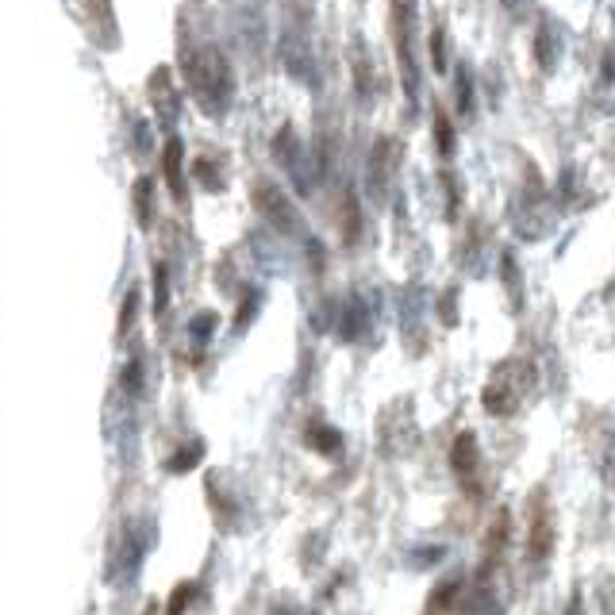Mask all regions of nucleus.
Masks as SVG:
<instances>
[{"label":"nucleus","instance_id":"nucleus-1","mask_svg":"<svg viewBox=\"0 0 615 615\" xmlns=\"http://www.w3.org/2000/svg\"><path fill=\"white\" fill-rule=\"evenodd\" d=\"M185 77L193 85L197 100L204 104V112H223L231 100V74L227 62L216 47H197L185 54Z\"/></svg>","mask_w":615,"mask_h":615},{"label":"nucleus","instance_id":"nucleus-2","mask_svg":"<svg viewBox=\"0 0 615 615\" xmlns=\"http://www.w3.org/2000/svg\"><path fill=\"white\" fill-rule=\"evenodd\" d=\"M535 389V366L523 358H508L504 366L496 369L481 393V404L489 416H512L519 412V404L527 400V393Z\"/></svg>","mask_w":615,"mask_h":615},{"label":"nucleus","instance_id":"nucleus-3","mask_svg":"<svg viewBox=\"0 0 615 615\" xmlns=\"http://www.w3.org/2000/svg\"><path fill=\"white\" fill-rule=\"evenodd\" d=\"M393 4V39L396 58H400V74H404V89L416 100V0H389Z\"/></svg>","mask_w":615,"mask_h":615},{"label":"nucleus","instance_id":"nucleus-4","mask_svg":"<svg viewBox=\"0 0 615 615\" xmlns=\"http://www.w3.org/2000/svg\"><path fill=\"white\" fill-rule=\"evenodd\" d=\"M554 542H558L554 512H550L546 496L535 492V500H531V516H527V558H531L535 566H546V558L554 554Z\"/></svg>","mask_w":615,"mask_h":615},{"label":"nucleus","instance_id":"nucleus-5","mask_svg":"<svg viewBox=\"0 0 615 615\" xmlns=\"http://www.w3.org/2000/svg\"><path fill=\"white\" fill-rule=\"evenodd\" d=\"M254 204H258V212H262V216H266L277 231H289V235L300 231V220H296L293 200L285 197L273 181H258V185H254Z\"/></svg>","mask_w":615,"mask_h":615},{"label":"nucleus","instance_id":"nucleus-6","mask_svg":"<svg viewBox=\"0 0 615 615\" xmlns=\"http://www.w3.org/2000/svg\"><path fill=\"white\" fill-rule=\"evenodd\" d=\"M469 581L466 577H446V581H439L435 585V592H431V600H427V612L423 615H462L469 612L473 604H469Z\"/></svg>","mask_w":615,"mask_h":615},{"label":"nucleus","instance_id":"nucleus-7","mask_svg":"<svg viewBox=\"0 0 615 615\" xmlns=\"http://www.w3.org/2000/svg\"><path fill=\"white\" fill-rule=\"evenodd\" d=\"M450 466L458 473V481L466 489H477V473H481V450H477V435L473 431H462L454 446H450Z\"/></svg>","mask_w":615,"mask_h":615},{"label":"nucleus","instance_id":"nucleus-8","mask_svg":"<svg viewBox=\"0 0 615 615\" xmlns=\"http://www.w3.org/2000/svg\"><path fill=\"white\" fill-rule=\"evenodd\" d=\"M181 158H185V147H181V139H177V135H170V143H166V154H162V166H166V185H170L173 197H185Z\"/></svg>","mask_w":615,"mask_h":615},{"label":"nucleus","instance_id":"nucleus-9","mask_svg":"<svg viewBox=\"0 0 615 615\" xmlns=\"http://www.w3.org/2000/svg\"><path fill=\"white\" fill-rule=\"evenodd\" d=\"M131 200H135V223L147 231L150 223H154V181L139 177L135 189H131Z\"/></svg>","mask_w":615,"mask_h":615},{"label":"nucleus","instance_id":"nucleus-10","mask_svg":"<svg viewBox=\"0 0 615 615\" xmlns=\"http://www.w3.org/2000/svg\"><path fill=\"white\" fill-rule=\"evenodd\" d=\"M304 443L331 458V454H339V450H343V435H339L331 423H312V427H308V435H304Z\"/></svg>","mask_w":615,"mask_h":615},{"label":"nucleus","instance_id":"nucleus-11","mask_svg":"<svg viewBox=\"0 0 615 615\" xmlns=\"http://www.w3.org/2000/svg\"><path fill=\"white\" fill-rule=\"evenodd\" d=\"M166 81H170V70H154V81H150V97H154V104H158L162 120L173 123V116H177V104H173V97L166 93Z\"/></svg>","mask_w":615,"mask_h":615},{"label":"nucleus","instance_id":"nucleus-12","mask_svg":"<svg viewBox=\"0 0 615 615\" xmlns=\"http://www.w3.org/2000/svg\"><path fill=\"white\" fill-rule=\"evenodd\" d=\"M535 54H539L542 70H554V54H558V43H554V27H550V20H542L539 35H535Z\"/></svg>","mask_w":615,"mask_h":615},{"label":"nucleus","instance_id":"nucleus-13","mask_svg":"<svg viewBox=\"0 0 615 615\" xmlns=\"http://www.w3.org/2000/svg\"><path fill=\"white\" fill-rule=\"evenodd\" d=\"M200 454H204V446H200V443L185 446V450H177L170 462H166V469H170V473H189V469L200 462Z\"/></svg>","mask_w":615,"mask_h":615},{"label":"nucleus","instance_id":"nucleus-14","mask_svg":"<svg viewBox=\"0 0 615 615\" xmlns=\"http://www.w3.org/2000/svg\"><path fill=\"white\" fill-rule=\"evenodd\" d=\"M435 143H439V154H443V158L454 154V127H450V116H446V112H435Z\"/></svg>","mask_w":615,"mask_h":615},{"label":"nucleus","instance_id":"nucleus-15","mask_svg":"<svg viewBox=\"0 0 615 615\" xmlns=\"http://www.w3.org/2000/svg\"><path fill=\"white\" fill-rule=\"evenodd\" d=\"M197 596V585L193 581H185V585H177L170 596V608H166V615H185V608H189V600Z\"/></svg>","mask_w":615,"mask_h":615},{"label":"nucleus","instance_id":"nucleus-16","mask_svg":"<svg viewBox=\"0 0 615 615\" xmlns=\"http://www.w3.org/2000/svg\"><path fill=\"white\" fill-rule=\"evenodd\" d=\"M197 181L204 185V189H212V193H223L220 170H216V162H208V158H200L197 162Z\"/></svg>","mask_w":615,"mask_h":615},{"label":"nucleus","instance_id":"nucleus-17","mask_svg":"<svg viewBox=\"0 0 615 615\" xmlns=\"http://www.w3.org/2000/svg\"><path fill=\"white\" fill-rule=\"evenodd\" d=\"M166 300H170V289H166V266H154V312H158V316L166 312Z\"/></svg>","mask_w":615,"mask_h":615},{"label":"nucleus","instance_id":"nucleus-18","mask_svg":"<svg viewBox=\"0 0 615 615\" xmlns=\"http://www.w3.org/2000/svg\"><path fill=\"white\" fill-rule=\"evenodd\" d=\"M216 312H200L197 320H193V339H197V343H204V339H212V335H216Z\"/></svg>","mask_w":615,"mask_h":615},{"label":"nucleus","instance_id":"nucleus-19","mask_svg":"<svg viewBox=\"0 0 615 615\" xmlns=\"http://www.w3.org/2000/svg\"><path fill=\"white\" fill-rule=\"evenodd\" d=\"M135 308H139V289H131L127 300H123V316H120V335L131 331V320H135Z\"/></svg>","mask_w":615,"mask_h":615},{"label":"nucleus","instance_id":"nucleus-20","mask_svg":"<svg viewBox=\"0 0 615 615\" xmlns=\"http://www.w3.org/2000/svg\"><path fill=\"white\" fill-rule=\"evenodd\" d=\"M431 62H435V70L443 74L446 70V54H443V27H435L431 31Z\"/></svg>","mask_w":615,"mask_h":615},{"label":"nucleus","instance_id":"nucleus-21","mask_svg":"<svg viewBox=\"0 0 615 615\" xmlns=\"http://www.w3.org/2000/svg\"><path fill=\"white\" fill-rule=\"evenodd\" d=\"M258 304H262V300H258V293H250V296H246V304H243V316H239V312H235V331H243L246 323L254 320V312H258Z\"/></svg>","mask_w":615,"mask_h":615},{"label":"nucleus","instance_id":"nucleus-22","mask_svg":"<svg viewBox=\"0 0 615 615\" xmlns=\"http://www.w3.org/2000/svg\"><path fill=\"white\" fill-rule=\"evenodd\" d=\"M600 612H604V615H615V589H608L604 596H600Z\"/></svg>","mask_w":615,"mask_h":615},{"label":"nucleus","instance_id":"nucleus-23","mask_svg":"<svg viewBox=\"0 0 615 615\" xmlns=\"http://www.w3.org/2000/svg\"><path fill=\"white\" fill-rule=\"evenodd\" d=\"M143 615H158V604H147V612Z\"/></svg>","mask_w":615,"mask_h":615}]
</instances>
